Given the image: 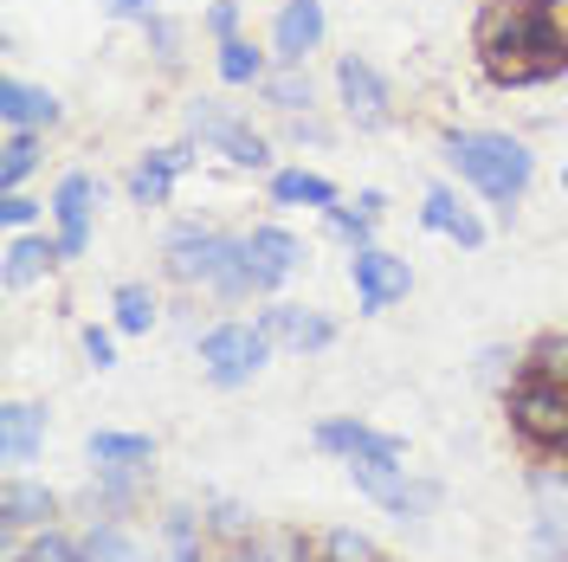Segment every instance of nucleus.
Wrapping results in <instances>:
<instances>
[{"instance_id":"1","label":"nucleus","mask_w":568,"mask_h":562,"mask_svg":"<svg viewBox=\"0 0 568 562\" xmlns=\"http://www.w3.org/2000/svg\"><path fill=\"white\" fill-rule=\"evenodd\" d=\"M478 59L497 84H549L568 71V0H491L478 13Z\"/></svg>"},{"instance_id":"2","label":"nucleus","mask_w":568,"mask_h":562,"mask_svg":"<svg viewBox=\"0 0 568 562\" xmlns=\"http://www.w3.org/2000/svg\"><path fill=\"white\" fill-rule=\"evenodd\" d=\"M446 162H453L491 208H510L536 175L530 149L517 137H497V130H453V137H446Z\"/></svg>"},{"instance_id":"3","label":"nucleus","mask_w":568,"mask_h":562,"mask_svg":"<svg viewBox=\"0 0 568 562\" xmlns=\"http://www.w3.org/2000/svg\"><path fill=\"white\" fill-rule=\"evenodd\" d=\"M169 272L187 284H207L220 298H246L258 291L246 265V240H226V233H207V227H181L169 233Z\"/></svg>"},{"instance_id":"4","label":"nucleus","mask_w":568,"mask_h":562,"mask_svg":"<svg viewBox=\"0 0 568 562\" xmlns=\"http://www.w3.org/2000/svg\"><path fill=\"white\" fill-rule=\"evenodd\" d=\"M272 355V337L265 323H213L201 337V369H207L213 388H246Z\"/></svg>"},{"instance_id":"5","label":"nucleus","mask_w":568,"mask_h":562,"mask_svg":"<svg viewBox=\"0 0 568 562\" xmlns=\"http://www.w3.org/2000/svg\"><path fill=\"white\" fill-rule=\"evenodd\" d=\"M510 426L530 446H568V388L530 375V382L510 394Z\"/></svg>"},{"instance_id":"6","label":"nucleus","mask_w":568,"mask_h":562,"mask_svg":"<svg viewBox=\"0 0 568 562\" xmlns=\"http://www.w3.org/2000/svg\"><path fill=\"white\" fill-rule=\"evenodd\" d=\"M349 279H355V311L375 317V311H388L394 298H407L414 272H407V259H394V252L362 247V252L349 259Z\"/></svg>"},{"instance_id":"7","label":"nucleus","mask_w":568,"mask_h":562,"mask_svg":"<svg viewBox=\"0 0 568 562\" xmlns=\"http://www.w3.org/2000/svg\"><path fill=\"white\" fill-rule=\"evenodd\" d=\"M187 130H194L201 142H213V149H226V162H240V169H265V162H272L265 137H252L240 117H226V110L207 104V98L187 110Z\"/></svg>"},{"instance_id":"8","label":"nucleus","mask_w":568,"mask_h":562,"mask_svg":"<svg viewBox=\"0 0 568 562\" xmlns=\"http://www.w3.org/2000/svg\"><path fill=\"white\" fill-rule=\"evenodd\" d=\"M104 201V188L91 175H65L59 181V194H52V213H59V252L78 259V252L91 247V208Z\"/></svg>"},{"instance_id":"9","label":"nucleus","mask_w":568,"mask_h":562,"mask_svg":"<svg viewBox=\"0 0 568 562\" xmlns=\"http://www.w3.org/2000/svg\"><path fill=\"white\" fill-rule=\"evenodd\" d=\"M336 91H343V110H349L362 130H382L388 123V84L368 59H343L336 66Z\"/></svg>"},{"instance_id":"10","label":"nucleus","mask_w":568,"mask_h":562,"mask_svg":"<svg viewBox=\"0 0 568 562\" xmlns=\"http://www.w3.org/2000/svg\"><path fill=\"white\" fill-rule=\"evenodd\" d=\"M246 265H252V284H258V291H278V284L304 265V247H297L284 227H252Z\"/></svg>"},{"instance_id":"11","label":"nucleus","mask_w":568,"mask_h":562,"mask_svg":"<svg viewBox=\"0 0 568 562\" xmlns=\"http://www.w3.org/2000/svg\"><path fill=\"white\" fill-rule=\"evenodd\" d=\"M258 323H265V337H284L297 355H317V350L336 343V323H329L323 311H304V304H272Z\"/></svg>"},{"instance_id":"12","label":"nucleus","mask_w":568,"mask_h":562,"mask_svg":"<svg viewBox=\"0 0 568 562\" xmlns=\"http://www.w3.org/2000/svg\"><path fill=\"white\" fill-rule=\"evenodd\" d=\"M323 39V0H284L272 46H278V66H304V52H317Z\"/></svg>"},{"instance_id":"13","label":"nucleus","mask_w":568,"mask_h":562,"mask_svg":"<svg viewBox=\"0 0 568 562\" xmlns=\"http://www.w3.org/2000/svg\"><path fill=\"white\" fill-rule=\"evenodd\" d=\"M317 446L343 459H400L407 446L394 433H375L368 421H317Z\"/></svg>"},{"instance_id":"14","label":"nucleus","mask_w":568,"mask_h":562,"mask_svg":"<svg viewBox=\"0 0 568 562\" xmlns=\"http://www.w3.org/2000/svg\"><path fill=\"white\" fill-rule=\"evenodd\" d=\"M536 556L568 562V485L562 479H536Z\"/></svg>"},{"instance_id":"15","label":"nucleus","mask_w":568,"mask_h":562,"mask_svg":"<svg viewBox=\"0 0 568 562\" xmlns=\"http://www.w3.org/2000/svg\"><path fill=\"white\" fill-rule=\"evenodd\" d=\"M187 155H194V142H175V149L142 155L136 175H130V201H136V208H162V201H169V188H175V175L187 169Z\"/></svg>"},{"instance_id":"16","label":"nucleus","mask_w":568,"mask_h":562,"mask_svg":"<svg viewBox=\"0 0 568 562\" xmlns=\"http://www.w3.org/2000/svg\"><path fill=\"white\" fill-rule=\"evenodd\" d=\"M52 511H59V498L33 485V479H7V492H0V524L7 530H52Z\"/></svg>"},{"instance_id":"17","label":"nucleus","mask_w":568,"mask_h":562,"mask_svg":"<svg viewBox=\"0 0 568 562\" xmlns=\"http://www.w3.org/2000/svg\"><path fill=\"white\" fill-rule=\"evenodd\" d=\"M0 117H7V130H52V123H59V98L39 91V84L7 78V84H0Z\"/></svg>"},{"instance_id":"18","label":"nucleus","mask_w":568,"mask_h":562,"mask_svg":"<svg viewBox=\"0 0 568 562\" xmlns=\"http://www.w3.org/2000/svg\"><path fill=\"white\" fill-rule=\"evenodd\" d=\"M39 433H45V408H33V401H7L0 408V459L7 465H27L39 453Z\"/></svg>"},{"instance_id":"19","label":"nucleus","mask_w":568,"mask_h":562,"mask_svg":"<svg viewBox=\"0 0 568 562\" xmlns=\"http://www.w3.org/2000/svg\"><path fill=\"white\" fill-rule=\"evenodd\" d=\"M349 479L355 492H368L375 504H400V492H407V465L400 459H349Z\"/></svg>"},{"instance_id":"20","label":"nucleus","mask_w":568,"mask_h":562,"mask_svg":"<svg viewBox=\"0 0 568 562\" xmlns=\"http://www.w3.org/2000/svg\"><path fill=\"white\" fill-rule=\"evenodd\" d=\"M272 201L278 208H336V181L311 175V169H284V175H272Z\"/></svg>"},{"instance_id":"21","label":"nucleus","mask_w":568,"mask_h":562,"mask_svg":"<svg viewBox=\"0 0 568 562\" xmlns=\"http://www.w3.org/2000/svg\"><path fill=\"white\" fill-rule=\"evenodd\" d=\"M78 543H84V562H149V550L123 524H91Z\"/></svg>"},{"instance_id":"22","label":"nucleus","mask_w":568,"mask_h":562,"mask_svg":"<svg viewBox=\"0 0 568 562\" xmlns=\"http://www.w3.org/2000/svg\"><path fill=\"white\" fill-rule=\"evenodd\" d=\"M91 459L98 465H149L155 459V440L149 433H91Z\"/></svg>"},{"instance_id":"23","label":"nucleus","mask_w":568,"mask_h":562,"mask_svg":"<svg viewBox=\"0 0 568 562\" xmlns=\"http://www.w3.org/2000/svg\"><path fill=\"white\" fill-rule=\"evenodd\" d=\"M52 259H65L59 240H13V247H7V284H33Z\"/></svg>"},{"instance_id":"24","label":"nucleus","mask_w":568,"mask_h":562,"mask_svg":"<svg viewBox=\"0 0 568 562\" xmlns=\"http://www.w3.org/2000/svg\"><path fill=\"white\" fill-rule=\"evenodd\" d=\"M258 91H265V104L272 110H304L311 104V78H304V66H278L258 78Z\"/></svg>"},{"instance_id":"25","label":"nucleus","mask_w":568,"mask_h":562,"mask_svg":"<svg viewBox=\"0 0 568 562\" xmlns=\"http://www.w3.org/2000/svg\"><path fill=\"white\" fill-rule=\"evenodd\" d=\"M33 162H39V137H33V130H13V137H7V149H0V188L13 194L20 181L33 175Z\"/></svg>"},{"instance_id":"26","label":"nucleus","mask_w":568,"mask_h":562,"mask_svg":"<svg viewBox=\"0 0 568 562\" xmlns=\"http://www.w3.org/2000/svg\"><path fill=\"white\" fill-rule=\"evenodd\" d=\"M220 78L226 84H258L265 78V59L252 52L246 39H220Z\"/></svg>"},{"instance_id":"27","label":"nucleus","mask_w":568,"mask_h":562,"mask_svg":"<svg viewBox=\"0 0 568 562\" xmlns=\"http://www.w3.org/2000/svg\"><path fill=\"white\" fill-rule=\"evenodd\" d=\"M149 323H155V298H149V284H116V330L142 337Z\"/></svg>"},{"instance_id":"28","label":"nucleus","mask_w":568,"mask_h":562,"mask_svg":"<svg viewBox=\"0 0 568 562\" xmlns=\"http://www.w3.org/2000/svg\"><path fill=\"white\" fill-rule=\"evenodd\" d=\"M530 375L536 382L568 388V337H536L530 343Z\"/></svg>"},{"instance_id":"29","label":"nucleus","mask_w":568,"mask_h":562,"mask_svg":"<svg viewBox=\"0 0 568 562\" xmlns=\"http://www.w3.org/2000/svg\"><path fill=\"white\" fill-rule=\"evenodd\" d=\"M323 562H382V556H375V543L362 530H329L323 536Z\"/></svg>"},{"instance_id":"30","label":"nucleus","mask_w":568,"mask_h":562,"mask_svg":"<svg viewBox=\"0 0 568 562\" xmlns=\"http://www.w3.org/2000/svg\"><path fill=\"white\" fill-rule=\"evenodd\" d=\"M27 562H84V543H71L59 530H39L33 543H27Z\"/></svg>"},{"instance_id":"31","label":"nucleus","mask_w":568,"mask_h":562,"mask_svg":"<svg viewBox=\"0 0 568 562\" xmlns=\"http://www.w3.org/2000/svg\"><path fill=\"white\" fill-rule=\"evenodd\" d=\"M207 511H213L207 524L220 530V536H233V543L252 530V511H246V504H233V498H207Z\"/></svg>"},{"instance_id":"32","label":"nucleus","mask_w":568,"mask_h":562,"mask_svg":"<svg viewBox=\"0 0 568 562\" xmlns=\"http://www.w3.org/2000/svg\"><path fill=\"white\" fill-rule=\"evenodd\" d=\"M323 220H329V227H336V233H343V240H349V247L355 252H362V247H368V227H375V220H368V213H362V208H329V213H323Z\"/></svg>"},{"instance_id":"33","label":"nucleus","mask_w":568,"mask_h":562,"mask_svg":"<svg viewBox=\"0 0 568 562\" xmlns=\"http://www.w3.org/2000/svg\"><path fill=\"white\" fill-rule=\"evenodd\" d=\"M453 213H459V201H453V188H426V208H420V220L433 227V233H446V227H453Z\"/></svg>"},{"instance_id":"34","label":"nucleus","mask_w":568,"mask_h":562,"mask_svg":"<svg viewBox=\"0 0 568 562\" xmlns=\"http://www.w3.org/2000/svg\"><path fill=\"white\" fill-rule=\"evenodd\" d=\"M142 27H149V46H155V59H169V66H175V59H181V52H175V46H181V27H175V20H162V13H149Z\"/></svg>"},{"instance_id":"35","label":"nucleus","mask_w":568,"mask_h":562,"mask_svg":"<svg viewBox=\"0 0 568 562\" xmlns=\"http://www.w3.org/2000/svg\"><path fill=\"white\" fill-rule=\"evenodd\" d=\"M233 27H240V0H213L207 7V33L233 39Z\"/></svg>"},{"instance_id":"36","label":"nucleus","mask_w":568,"mask_h":562,"mask_svg":"<svg viewBox=\"0 0 568 562\" xmlns=\"http://www.w3.org/2000/svg\"><path fill=\"white\" fill-rule=\"evenodd\" d=\"M33 213H39V201H27L20 188H13V194H0V220H7V227H27Z\"/></svg>"},{"instance_id":"37","label":"nucleus","mask_w":568,"mask_h":562,"mask_svg":"<svg viewBox=\"0 0 568 562\" xmlns=\"http://www.w3.org/2000/svg\"><path fill=\"white\" fill-rule=\"evenodd\" d=\"M446 233H453V240H459V247H485V220H471V213H453V227H446Z\"/></svg>"},{"instance_id":"38","label":"nucleus","mask_w":568,"mask_h":562,"mask_svg":"<svg viewBox=\"0 0 568 562\" xmlns=\"http://www.w3.org/2000/svg\"><path fill=\"white\" fill-rule=\"evenodd\" d=\"M84 355H91L98 369H110V362H116V343H110V337H104V330H98V323L84 330Z\"/></svg>"},{"instance_id":"39","label":"nucleus","mask_w":568,"mask_h":562,"mask_svg":"<svg viewBox=\"0 0 568 562\" xmlns=\"http://www.w3.org/2000/svg\"><path fill=\"white\" fill-rule=\"evenodd\" d=\"M104 13H110V20H149V13H155V0H104Z\"/></svg>"},{"instance_id":"40","label":"nucleus","mask_w":568,"mask_h":562,"mask_svg":"<svg viewBox=\"0 0 568 562\" xmlns=\"http://www.w3.org/2000/svg\"><path fill=\"white\" fill-rule=\"evenodd\" d=\"M233 562H278V556H272V550H240Z\"/></svg>"},{"instance_id":"41","label":"nucleus","mask_w":568,"mask_h":562,"mask_svg":"<svg viewBox=\"0 0 568 562\" xmlns=\"http://www.w3.org/2000/svg\"><path fill=\"white\" fill-rule=\"evenodd\" d=\"M562 188H568V169H562Z\"/></svg>"},{"instance_id":"42","label":"nucleus","mask_w":568,"mask_h":562,"mask_svg":"<svg viewBox=\"0 0 568 562\" xmlns=\"http://www.w3.org/2000/svg\"><path fill=\"white\" fill-rule=\"evenodd\" d=\"M13 562H27V556H13Z\"/></svg>"},{"instance_id":"43","label":"nucleus","mask_w":568,"mask_h":562,"mask_svg":"<svg viewBox=\"0 0 568 562\" xmlns=\"http://www.w3.org/2000/svg\"><path fill=\"white\" fill-rule=\"evenodd\" d=\"M562 453H568V446H562Z\"/></svg>"}]
</instances>
